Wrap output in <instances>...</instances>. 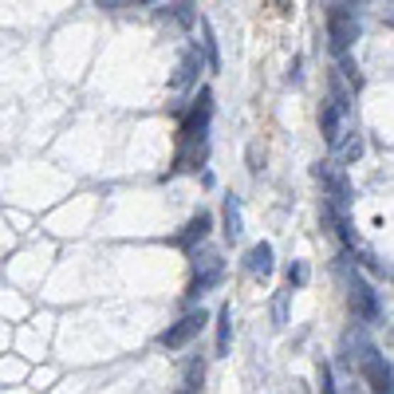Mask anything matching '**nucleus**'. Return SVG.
I'll list each match as a JSON object with an SVG mask.
<instances>
[{
  "instance_id": "f257e3e1",
  "label": "nucleus",
  "mask_w": 394,
  "mask_h": 394,
  "mask_svg": "<svg viewBox=\"0 0 394 394\" xmlns=\"http://www.w3.org/2000/svg\"><path fill=\"white\" fill-rule=\"evenodd\" d=\"M327 40H331L335 55H347V48L359 40V16H355V9H347V4H331L327 9Z\"/></svg>"
},
{
  "instance_id": "f03ea898",
  "label": "nucleus",
  "mask_w": 394,
  "mask_h": 394,
  "mask_svg": "<svg viewBox=\"0 0 394 394\" xmlns=\"http://www.w3.org/2000/svg\"><path fill=\"white\" fill-rule=\"evenodd\" d=\"M316 178L324 181V189H327V206L331 209H339V213H347V206H351V181H347V170H343L339 162H319L316 166Z\"/></svg>"
},
{
  "instance_id": "7ed1b4c3",
  "label": "nucleus",
  "mask_w": 394,
  "mask_h": 394,
  "mask_svg": "<svg viewBox=\"0 0 394 394\" xmlns=\"http://www.w3.org/2000/svg\"><path fill=\"white\" fill-rule=\"evenodd\" d=\"M347 288H351V308L359 312V316L367 319V324H378V319H383V304H378V292L371 288V284L363 280L359 272L347 276Z\"/></svg>"
},
{
  "instance_id": "20e7f679",
  "label": "nucleus",
  "mask_w": 394,
  "mask_h": 394,
  "mask_svg": "<svg viewBox=\"0 0 394 394\" xmlns=\"http://www.w3.org/2000/svg\"><path fill=\"white\" fill-rule=\"evenodd\" d=\"M359 367H363V378L375 394H390V359H386L378 347H367L359 355Z\"/></svg>"
},
{
  "instance_id": "39448f33",
  "label": "nucleus",
  "mask_w": 394,
  "mask_h": 394,
  "mask_svg": "<svg viewBox=\"0 0 394 394\" xmlns=\"http://www.w3.org/2000/svg\"><path fill=\"white\" fill-rule=\"evenodd\" d=\"M206 324H209V316L201 308L189 312V316H181L174 327H166V331H162V347H166V351H181L193 335H201V327H206Z\"/></svg>"
},
{
  "instance_id": "423d86ee",
  "label": "nucleus",
  "mask_w": 394,
  "mask_h": 394,
  "mask_svg": "<svg viewBox=\"0 0 394 394\" xmlns=\"http://www.w3.org/2000/svg\"><path fill=\"white\" fill-rule=\"evenodd\" d=\"M225 280V265L217 252H206V257H197V276L193 284H189V300H201L206 292H213L217 284Z\"/></svg>"
},
{
  "instance_id": "0eeeda50",
  "label": "nucleus",
  "mask_w": 394,
  "mask_h": 394,
  "mask_svg": "<svg viewBox=\"0 0 394 394\" xmlns=\"http://www.w3.org/2000/svg\"><path fill=\"white\" fill-rule=\"evenodd\" d=\"M343 119H347V115H343L339 107L324 103V111H319V130H324V138H327V146H331V150H339L343 134H351V130H343Z\"/></svg>"
},
{
  "instance_id": "6e6552de",
  "label": "nucleus",
  "mask_w": 394,
  "mask_h": 394,
  "mask_svg": "<svg viewBox=\"0 0 394 394\" xmlns=\"http://www.w3.org/2000/svg\"><path fill=\"white\" fill-rule=\"evenodd\" d=\"M197 71H201V52H197V48H186L181 60H178V71H174V79H170V87L174 91H186V87L197 79Z\"/></svg>"
},
{
  "instance_id": "1a4fd4ad",
  "label": "nucleus",
  "mask_w": 394,
  "mask_h": 394,
  "mask_svg": "<svg viewBox=\"0 0 394 394\" xmlns=\"http://www.w3.org/2000/svg\"><path fill=\"white\" fill-rule=\"evenodd\" d=\"M245 268H249L252 276H260V280H268V276H272V245H268V240L252 245L249 257H245Z\"/></svg>"
},
{
  "instance_id": "9d476101",
  "label": "nucleus",
  "mask_w": 394,
  "mask_h": 394,
  "mask_svg": "<svg viewBox=\"0 0 394 394\" xmlns=\"http://www.w3.org/2000/svg\"><path fill=\"white\" fill-rule=\"evenodd\" d=\"M240 233H245V217H240V201L237 197H225V240H240Z\"/></svg>"
},
{
  "instance_id": "9b49d317",
  "label": "nucleus",
  "mask_w": 394,
  "mask_h": 394,
  "mask_svg": "<svg viewBox=\"0 0 394 394\" xmlns=\"http://www.w3.org/2000/svg\"><path fill=\"white\" fill-rule=\"evenodd\" d=\"M201 24V48H206V63H209V71H221V52H217V40H213V24H209L206 16L197 20Z\"/></svg>"
},
{
  "instance_id": "f8f14e48",
  "label": "nucleus",
  "mask_w": 394,
  "mask_h": 394,
  "mask_svg": "<svg viewBox=\"0 0 394 394\" xmlns=\"http://www.w3.org/2000/svg\"><path fill=\"white\" fill-rule=\"evenodd\" d=\"M209 225H213V217H209V213H197L193 221L186 225V233H181V237H178V245H181V249H189V245H193V240H206Z\"/></svg>"
},
{
  "instance_id": "ddd939ff",
  "label": "nucleus",
  "mask_w": 394,
  "mask_h": 394,
  "mask_svg": "<svg viewBox=\"0 0 394 394\" xmlns=\"http://www.w3.org/2000/svg\"><path fill=\"white\" fill-rule=\"evenodd\" d=\"M229 343H233V312H229V304H225V308L217 312V355H229Z\"/></svg>"
},
{
  "instance_id": "4468645a",
  "label": "nucleus",
  "mask_w": 394,
  "mask_h": 394,
  "mask_svg": "<svg viewBox=\"0 0 394 394\" xmlns=\"http://www.w3.org/2000/svg\"><path fill=\"white\" fill-rule=\"evenodd\" d=\"M162 16L170 20V24H178V28H193L197 24L193 4H170V9H162Z\"/></svg>"
},
{
  "instance_id": "2eb2a0df",
  "label": "nucleus",
  "mask_w": 394,
  "mask_h": 394,
  "mask_svg": "<svg viewBox=\"0 0 394 394\" xmlns=\"http://www.w3.org/2000/svg\"><path fill=\"white\" fill-rule=\"evenodd\" d=\"M288 304H292V288L276 292V300H272V319H276V327L288 324Z\"/></svg>"
},
{
  "instance_id": "dca6fc26",
  "label": "nucleus",
  "mask_w": 394,
  "mask_h": 394,
  "mask_svg": "<svg viewBox=\"0 0 394 394\" xmlns=\"http://www.w3.org/2000/svg\"><path fill=\"white\" fill-rule=\"evenodd\" d=\"M339 150H343V162H355V158L363 154V138L351 130V138H347V142H339Z\"/></svg>"
},
{
  "instance_id": "f3484780",
  "label": "nucleus",
  "mask_w": 394,
  "mask_h": 394,
  "mask_svg": "<svg viewBox=\"0 0 394 394\" xmlns=\"http://www.w3.org/2000/svg\"><path fill=\"white\" fill-rule=\"evenodd\" d=\"M308 265H304V260H296V265L288 268V288H304V284H308Z\"/></svg>"
},
{
  "instance_id": "a211bd4d",
  "label": "nucleus",
  "mask_w": 394,
  "mask_h": 394,
  "mask_svg": "<svg viewBox=\"0 0 394 394\" xmlns=\"http://www.w3.org/2000/svg\"><path fill=\"white\" fill-rule=\"evenodd\" d=\"M339 68H343V75H347V83H351V87H363V75H359V68H355L351 55H339Z\"/></svg>"
},
{
  "instance_id": "6ab92c4d",
  "label": "nucleus",
  "mask_w": 394,
  "mask_h": 394,
  "mask_svg": "<svg viewBox=\"0 0 394 394\" xmlns=\"http://www.w3.org/2000/svg\"><path fill=\"white\" fill-rule=\"evenodd\" d=\"M316 375H319V394H335V383H331V367H327L324 359H319Z\"/></svg>"
}]
</instances>
